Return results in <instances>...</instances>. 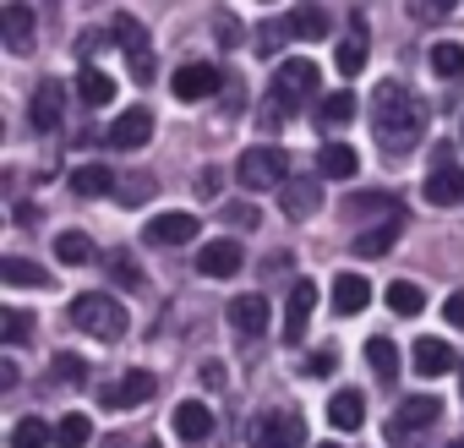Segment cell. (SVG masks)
<instances>
[{
    "mask_svg": "<svg viewBox=\"0 0 464 448\" xmlns=\"http://www.w3.org/2000/svg\"><path fill=\"white\" fill-rule=\"evenodd\" d=\"M218 66L213 61H186L180 72H175V99H186V104H197V99H208V93H218Z\"/></svg>",
    "mask_w": 464,
    "mask_h": 448,
    "instance_id": "cell-8",
    "label": "cell"
},
{
    "mask_svg": "<svg viewBox=\"0 0 464 448\" xmlns=\"http://www.w3.org/2000/svg\"><path fill=\"white\" fill-rule=\"evenodd\" d=\"M34 6H23V0H12V6H0V39H6V50L28 55L34 50Z\"/></svg>",
    "mask_w": 464,
    "mask_h": 448,
    "instance_id": "cell-10",
    "label": "cell"
},
{
    "mask_svg": "<svg viewBox=\"0 0 464 448\" xmlns=\"http://www.w3.org/2000/svg\"><path fill=\"white\" fill-rule=\"evenodd\" d=\"M317 121H323V126H350V121H355V93H350V88L328 93V99L317 104Z\"/></svg>",
    "mask_w": 464,
    "mask_h": 448,
    "instance_id": "cell-31",
    "label": "cell"
},
{
    "mask_svg": "<svg viewBox=\"0 0 464 448\" xmlns=\"http://www.w3.org/2000/svg\"><path fill=\"white\" fill-rule=\"evenodd\" d=\"M366 301H372V285H366L361 274H339V279H334V312H339V317L366 312Z\"/></svg>",
    "mask_w": 464,
    "mask_h": 448,
    "instance_id": "cell-17",
    "label": "cell"
},
{
    "mask_svg": "<svg viewBox=\"0 0 464 448\" xmlns=\"http://www.w3.org/2000/svg\"><path fill=\"white\" fill-rule=\"evenodd\" d=\"M344 213H388V219H393V213H399V202H393L388 191H372V197H350V202H344Z\"/></svg>",
    "mask_w": 464,
    "mask_h": 448,
    "instance_id": "cell-38",
    "label": "cell"
},
{
    "mask_svg": "<svg viewBox=\"0 0 464 448\" xmlns=\"http://www.w3.org/2000/svg\"><path fill=\"white\" fill-rule=\"evenodd\" d=\"M459 372H464V361H459Z\"/></svg>",
    "mask_w": 464,
    "mask_h": 448,
    "instance_id": "cell-54",
    "label": "cell"
},
{
    "mask_svg": "<svg viewBox=\"0 0 464 448\" xmlns=\"http://www.w3.org/2000/svg\"><path fill=\"white\" fill-rule=\"evenodd\" d=\"M388 312H399V317H420V312H426V290L410 285V279L388 285Z\"/></svg>",
    "mask_w": 464,
    "mask_h": 448,
    "instance_id": "cell-29",
    "label": "cell"
},
{
    "mask_svg": "<svg viewBox=\"0 0 464 448\" xmlns=\"http://www.w3.org/2000/svg\"><path fill=\"white\" fill-rule=\"evenodd\" d=\"M426 202H431V208L464 202V170H459V159H453L448 148H437V159H431V170H426Z\"/></svg>",
    "mask_w": 464,
    "mask_h": 448,
    "instance_id": "cell-6",
    "label": "cell"
},
{
    "mask_svg": "<svg viewBox=\"0 0 464 448\" xmlns=\"http://www.w3.org/2000/svg\"><path fill=\"white\" fill-rule=\"evenodd\" d=\"M213 39H218V44H241V28H236V17H218V23H213Z\"/></svg>",
    "mask_w": 464,
    "mask_h": 448,
    "instance_id": "cell-46",
    "label": "cell"
},
{
    "mask_svg": "<svg viewBox=\"0 0 464 448\" xmlns=\"http://www.w3.org/2000/svg\"><path fill=\"white\" fill-rule=\"evenodd\" d=\"M93 437V421L82 415V410H72V415H61V426H55V443L61 448H82Z\"/></svg>",
    "mask_w": 464,
    "mask_h": 448,
    "instance_id": "cell-34",
    "label": "cell"
},
{
    "mask_svg": "<svg viewBox=\"0 0 464 448\" xmlns=\"http://www.w3.org/2000/svg\"><path fill=\"white\" fill-rule=\"evenodd\" d=\"M372 131H377V148L388 159H410L426 137V104L404 83H382L372 99Z\"/></svg>",
    "mask_w": 464,
    "mask_h": 448,
    "instance_id": "cell-1",
    "label": "cell"
},
{
    "mask_svg": "<svg viewBox=\"0 0 464 448\" xmlns=\"http://www.w3.org/2000/svg\"><path fill=\"white\" fill-rule=\"evenodd\" d=\"M334 34V17L323 12V6H301V12H290V39H328Z\"/></svg>",
    "mask_w": 464,
    "mask_h": 448,
    "instance_id": "cell-24",
    "label": "cell"
},
{
    "mask_svg": "<svg viewBox=\"0 0 464 448\" xmlns=\"http://www.w3.org/2000/svg\"><path fill=\"white\" fill-rule=\"evenodd\" d=\"M191 236H197V213H159V219H148V230H142L148 247H186Z\"/></svg>",
    "mask_w": 464,
    "mask_h": 448,
    "instance_id": "cell-9",
    "label": "cell"
},
{
    "mask_svg": "<svg viewBox=\"0 0 464 448\" xmlns=\"http://www.w3.org/2000/svg\"><path fill=\"white\" fill-rule=\"evenodd\" d=\"M426 66L442 77V83H459L464 77V44H453V39H442V44H431V55H426Z\"/></svg>",
    "mask_w": 464,
    "mask_h": 448,
    "instance_id": "cell-28",
    "label": "cell"
},
{
    "mask_svg": "<svg viewBox=\"0 0 464 448\" xmlns=\"http://www.w3.org/2000/svg\"><path fill=\"white\" fill-rule=\"evenodd\" d=\"M0 323H6V345H28L34 339V317L28 312H6Z\"/></svg>",
    "mask_w": 464,
    "mask_h": 448,
    "instance_id": "cell-39",
    "label": "cell"
},
{
    "mask_svg": "<svg viewBox=\"0 0 464 448\" xmlns=\"http://www.w3.org/2000/svg\"><path fill=\"white\" fill-rule=\"evenodd\" d=\"M312 312H317V285L312 279H295L290 285V301H285V345H301L306 339Z\"/></svg>",
    "mask_w": 464,
    "mask_h": 448,
    "instance_id": "cell-7",
    "label": "cell"
},
{
    "mask_svg": "<svg viewBox=\"0 0 464 448\" xmlns=\"http://www.w3.org/2000/svg\"><path fill=\"white\" fill-rule=\"evenodd\" d=\"M77 99H82L88 110H99V104H110V99H115V83H110L99 66H82V72H77Z\"/></svg>",
    "mask_w": 464,
    "mask_h": 448,
    "instance_id": "cell-25",
    "label": "cell"
},
{
    "mask_svg": "<svg viewBox=\"0 0 464 448\" xmlns=\"http://www.w3.org/2000/svg\"><path fill=\"white\" fill-rule=\"evenodd\" d=\"M241 268V247L236 241H208L202 252H197V274L202 279H229Z\"/></svg>",
    "mask_w": 464,
    "mask_h": 448,
    "instance_id": "cell-12",
    "label": "cell"
},
{
    "mask_svg": "<svg viewBox=\"0 0 464 448\" xmlns=\"http://www.w3.org/2000/svg\"><path fill=\"white\" fill-rule=\"evenodd\" d=\"M328 421H334L339 432H355V426L366 421V394H361V388H339V394L328 399Z\"/></svg>",
    "mask_w": 464,
    "mask_h": 448,
    "instance_id": "cell-19",
    "label": "cell"
},
{
    "mask_svg": "<svg viewBox=\"0 0 464 448\" xmlns=\"http://www.w3.org/2000/svg\"><path fill=\"white\" fill-rule=\"evenodd\" d=\"M442 317H448V323H453V328L464 334V290H453V296L442 301Z\"/></svg>",
    "mask_w": 464,
    "mask_h": 448,
    "instance_id": "cell-44",
    "label": "cell"
},
{
    "mask_svg": "<svg viewBox=\"0 0 464 448\" xmlns=\"http://www.w3.org/2000/svg\"><path fill=\"white\" fill-rule=\"evenodd\" d=\"M229 323H236V334H263V323H268V301L263 296H236L229 301Z\"/></svg>",
    "mask_w": 464,
    "mask_h": 448,
    "instance_id": "cell-22",
    "label": "cell"
},
{
    "mask_svg": "<svg viewBox=\"0 0 464 448\" xmlns=\"http://www.w3.org/2000/svg\"><path fill=\"white\" fill-rule=\"evenodd\" d=\"M202 388H224V366H218V361L202 366Z\"/></svg>",
    "mask_w": 464,
    "mask_h": 448,
    "instance_id": "cell-48",
    "label": "cell"
},
{
    "mask_svg": "<svg viewBox=\"0 0 464 448\" xmlns=\"http://www.w3.org/2000/svg\"><path fill=\"white\" fill-rule=\"evenodd\" d=\"M148 186H153V180H148V175H137V180H121V191H115V197H121V208H142V202H148V197H153V191H148Z\"/></svg>",
    "mask_w": 464,
    "mask_h": 448,
    "instance_id": "cell-40",
    "label": "cell"
},
{
    "mask_svg": "<svg viewBox=\"0 0 464 448\" xmlns=\"http://www.w3.org/2000/svg\"><path fill=\"white\" fill-rule=\"evenodd\" d=\"M0 279H6V285H23V290L50 285V274H44L39 263H28V258H0Z\"/></svg>",
    "mask_w": 464,
    "mask_h": 448,
    "instance_id": "cell-30",
    "label": "cell"
},
{
    "mask_svg": "<svg viewBox=\"0 0 464 448\" xmlns=\"http://www.w3.org/2000/svg\"><path fill=\"white\" fill-rule=\"evenodd\" d=\"M213 432V410L202 404V399H186V404H175V437H186V443H202Z\"/></svg>",
    "mask_w": 464,
    "mask_h": 448,
    "instance_id": "cell-21",
    "label": "cell"
},
{
    "mask_svg": "<svg viewBox=\"0 0 464 448\" xmlns=\"http://www.w3.org/2000/svg\"><path fill=\"white\" fill-rule=\"evenodd\" d=\"M252 448H306V415H295V410H263L252 421Z\"/></svg>",
    "mask_w": 464,
    "mask_h": 448,
    "instance_id": "cell-5",
    "label": "cell"
},
{
    "mask_svg": "<svg viewBox=\"0 0 464 448\" xmlns=\"http://www.w3.org/2000/svg\"><path fill=\"white\" fill-rule=\"evenodd\" d=\"M442 415V404L431 399V394H410L404 404H399V415H393V432H420V426H431Z\"/></svg>",
    "mask_w": 464,
    "mask_h": 448,
    "instance_id": "cell-20",
    "label": "cell"
},
{
    "mask_svg": "<svg viewBox=\"0 0 464 448\" xmlns=\"http://www.w3.org/2000/svg\"><path fill=\"white\" fill-rule=\"evenodd\" d=\"M448 448H464V437H453V443H448Z\"/></svg>",
    "mask_w": 464,
    "mask_h": 448,
    "instance_id": "cell-50",
    "label": "cell"
},
{
    "mask_svg": "<svg viewBox=\"0 0 464 448\" xmlns=\"http://www.w3.org/2000/svg\"><path fill=\"white\" fill-rule=\"evenodd\" d=\"M279 202H285L290 219H312L323 197H317V180H285V197H279Z\"/></svg>",
    "mask_w": 464,
    "mask_h": 448,
    "instance_id": "cell-27",
    "label": "cell"
},
{
    "mask_svg": "<svg viewBox=\"0 0 464 448\" xmlns=\"http://www.w3.org/2000/svg\"><path fill=\"white\" fill-rule=\"evenodd\" d=\"M110 186H115V170L110 164H77L72 170V191L77 197H104Z\"/></svg>",
    "mask_w": 464,
    "mask_h": 448,
    "instance_id": "cell-26",
    "label": "cell"
},
{
    "mask_svg": "<svg viewBox=\"0 0 464 448\" xmlns=\"http://www.w3.org/2000/svg\"><path fill=\"white\" fill-rule=\"evenodd\" d=\"M55 377H61V383H88V366H82V355L61 350V355H55Z\"/></svg>",
    "mask_w": 464,
    "mask_h": 448,
    "instance_id": "cell-41",
    "label": "cell"
},
{
    "mask_svg": "<svg viewBox=\"0 0 464 448\" xmlns=\"http://www.w3.org/2000/svg\"><path fill=\"white\" fill-rule=\"evenodd\" d=\"M236 175H241L246 191H274V186H285L290 159H285V148H246L241 164H236Z\"/></svg>",
    "mask_w": 464,
    "mask_h": 448,
    "instance_id": "cell-4",
    "label": "cell"
},
{
    "mask_svg": "<svg viewBox=\"0 0 464 448\" xmlns=\"http://www.w3.org/2000/svg\"><path fill=\"white\" fill-rule=\"evenodd\" d=\"M317 448H339V443H317Z\"/></svg>",
    "mask_w": 464,
    "mask_h": 448,
    "instance_id": "cell-51",
    "label": "cell"
},
{
    "mask_svg": "<svg viewBox=\"0 0 464 448\" xmlns=\"http://www.w3.org/2000/svg\"><path fill=\"white\" fill-rule=\"evenodd\" d=\"M153 394V377L148 372H126L115 388H104V410H131V404H142Z\"/></svg>",
    "mask_w": 464,
    "mask_h": 448,
    "instance_id": "cell-18",
    "label": "cell"
},
{
    "mask_svg": "<svg viewBox=\"0 0 464 448\" xmlns=\"http://www.w3.org/2000/svg\"><path fill=\"white\" fill-rule=\"evenodd\" d=\"M104 268L115 274V285H121V290H137V285H142V263H137L131 252H110V258H104Z\"/></svg>",
    "mask_w": 464,
    "mask_h": 448,
    "instance_id": "cell-35",
    "label": "cell"
},
{
    "mask_svg": "<svg viewBox=\"0 0 464 448\" xmlns=\"http://www.w3.org/2000/svg\"><path fill=\"white\" fill-rule=\"evenodd\" d=\"M224 219H229V224H241V230H252V224H257L252 208H224Z\"/></svg>",
    "mask_w": 464,
    "mask_h": 448,
    "instance_id": "cell-47",
    "label": "cell"
},
{
    "mask_svg": "<svg viewBox=\"0 0 464 448\" xmlns=\"http://www.w3.org/2000/svg\"><path fill=\"white\" fill-rule=\"evenodd\" d=\"M317 66L312 61H279V72H274V104H279V115H295L306 99H317Z\"/></svg>",
    "mask_w": 464,
    "mask_h": 448,
    "instance_id": "cell-3",
    "label": "cell"
},
{
    "mask_svg": "<svg viewBox=\"0 0 464 448\" xmlns=\"http://www.w3.org/2000/svg\"><path fill=\"white\" fill-rule=\"evenodd\" d=\"M366 361H372L377 377H393L399 372V345L393 339H366Z\"/></svg>",
    "mask_w": 464,
    "mask_h": 448,
    "instance_id": "cell-36",
    "label": "cell"
},
{
    "mask_svg": "<svg viewBox=\"0 0 464 448\" xmlns=\"http://www.w3.org/2000/svg\"><path fill=\"white\" fill-rule=\"evenodd\" d=\"M153 137V115L148 110H126L110 121V148H142Z\"/></svg>",
    "mask_w": 464,
    "mask_h": 448,
    "instance_id": "cell-15",
    "label": "cell"
},
{
    "mask_svg": "<svg viewBox=\"0 0 464 448\" xmlns=\"http://www.w3.org/2000/svg\"><path fill=\"white\" fill-rule=\"evenodd\" d=\"M131 77H137V83H153V77H159V66H153V55H148V50H142V55H131Z\"/></svg>",
    "mask_w": 464,
    "mask_h": 448,
    "instance_id": "cell-45",
    "label": "cell"
},
{
    "mask_svg": "<svg viewBox=\"0 0 464 448\" xmlns=\"http://www.w3.org/2000/svg\"><path fill=\"white\" fill-rule=\"evenodd\" d=\"M72 323H77L82 334H93V339L115 345V339L126 334V307H121L115 296H99V290H88V296H77V301H72Z\"/></svg>",
    "mask_w": 464,
    "mask_h": 448,
    "instance_id": "cell-2",
    "label": "cell"
},
{
    "mask_svg": "<svg viewBox=\"0 0 464 448\" xmlns=\"http://www.w3.org/2000/svg\"><path fill=\"white\" fill-rule=\"evenodd\" d=\"M317 170H323L328 180H350V175L361 170V153H355L350 142H323V148H317Z\"/></svg>",
    "mask_w": 464,
    "mask_h": 448,
    "instance_id": "cell-16",
    "label": "cell"
},
{
    "mask_svg": "<svg viewBox=\"0 0 464 448\" xmlns=\"http://www.w3.org/2000/svg\"><path fill=\"white\" fill-rule=\"evenodd\" d=\"M410 361H415V372H420V377H448V372L459 366V361H453V345H448V339H431V334H420V339H415Z\"/></svg>",
    "mask_w": 464,
    "mask_h": 448,
    "instance_id": "cell-11",
    "label": "cell"
},
{
    "mask_svg": "<svg viewBox=\"0 0 464 448\" xmlns=\"http://www.w3.org/2000/svg\"><path fill=\"white\" fill-rule=\"evenodd\" d=\"M115 44H121L126 55H142V50H148V28H142L137 17H121V23H115Z\"/></svg>",
    "mask_w": 464,
    "mask_h": 448,
    "instance_id": "cell-37",
    "label": "cell"
},
{
    "mask_svg": "<svg viewBox=\"0 0 464 448\" xmlns=\"http://www.w3.org/2000/svg\"><path fill=\"white\" fill-rule=\"evenodd\" d=\"M399 224H404V213H393V219L372 224V230H361V236H355V252H361V258H382V252L399 241Z\"/></svg>",
    "mask_w": 464,
    "mask_h": 448,
    "instance_id": "cell-23",
    "label": "cell"
},
{
    "mask_svg": "<svg viewBox=\"0 0 464 448\" xmlns=\"http://www.w3.org/2000/svg\"><path fill=\"white\" fill-rule=\"evenodd\" d=\"M61 110H66V88L50 77V83H39V93H34V110H28V121L39 126V131H55L61 126Z\"/></svg>",
    "mask_w": 464,
    "mask_h": 448,
    "instance_id": "cell-14",
    "label": "cell"
},
{
    "mask_svg": "<svg viewBox=\"0 0 464 448\" xmlns=\"http://www.w3.org/2000/svg\"><path fill=\"white\" fill-rule=\"evenodd\" d=\"M334 361H339L334 350H312V361H306L301 372H306V377H328V372H334Z\"/></svg>",
    "mask_w": 464,
    "mask_h": 448,
    "instance_id": "cell-43",
    "label": "cell"
},
{
    "mask_svg": "<svg viewBox=\"0 0 464 448\" xmlns=\"http://www.w3.org/2000/svg\"><path fill=\"white\" fill-rule=\"evenodd\" d=\"M420 6H426V17H448V12L459 6V0H420Z\"/></svg>",
    "mask_w": 464,
    "mask_h": 448,
    "instance_id": "cell-49",
    "label": "cell"
},
{
    "mask_svg": "<svg viewBox=\"0 0 464 448\" xmlns=\"http://www.w3.org/2000/svg\"><path fill=\"white\" fill-rule=\"evenodd\" d=\"M142 448H159V443H142Z\"/></svg>",
    "mask_w": 464,
    "mask_h": 448,
    "instance_id": "cell-52",
    "label": "cell"
},
{
    "mask_svg": "<svg viewBox=\"0 0 464 448\" xmlns=\"http://www.w3.org/2000/svg\"><path fill=\"white\" fill-rule=\"evenodd\" d=\"M44 443H55V426H44V415H23L12 426V448H44Z\"/></svg>",
    "mask_w": 464,
    "mask_h": 448,
    "instance_id": "cell-33",
    "label": "cell"
},
{
    "mask_svg": "<svg viewBox=\"0 0 464 448\" xmlns=\"http://www.w3.org/2000/svg\"><path fill=\"white\" fill-rule=\"evenodd\" d=\"M55 258L72 263V268H82V263H93V241H88L82 230H61V236H55Z\"/></svg>",
    "mask_w": 464,
    "mask_h": 448,
    "instance_id": "cell-32",
    "label": "cell"
},
{
    "mask_svg": "<svg viewBox=\"0 0 464 448\" xmlns=\"http://www.w3.org/2000/svg\"><path fill=\"white\" fill-rule=\"evenodd\" d=\"M366 44H372V39H366V23L355 17V23H350V34L339 39V55H334V66H339V77H344V83L366 72Z\"/></svg>",
    "mask_w": 464,
    "mask_h": 448,
    "instance_id": "cell-13",
    "label": "cell"
},
{
    "mask_svg": "<svg viewBox=\"0 0 464 448\" xmlns=\"http://www.w3.org/2000/svg\"><path fill=\"white\" fill-rule=\"evenodd\" d=\"M285 39H290V23H268V28L257 34V50H263V55H274Z\"/></svg>",
    "mask_w": 464,
    "mask_h": 448,
    "instance_id": "cell-42",
    "label": "cell"
},
{
    "mask_svg": "<svg viewBox=\"0 0 464 448\" xmlns=\"http://www.w3.org/2000/svg\"><path fill=\"white\" fill-rule=\"evenodd\" d=\"M459 137H464V121H459Z\"/></svg>",
    "mask_w": 464,
    "mask_h": 448,
    "instance_id": "cell-53",
    "label": "cell"
}]
</instances>
